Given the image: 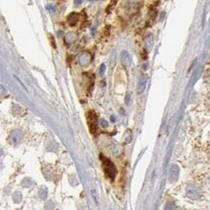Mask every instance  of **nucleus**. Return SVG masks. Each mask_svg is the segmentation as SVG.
<instances>
[{"mask_svg": "<svg viewBox=\"0 0 210 210\" xmlns=\"http://www.w3.org/2000/svg\"><path fill=\"white\" fill-rule=\"evenodd\" d=\"M100 160L102 161V165H103V169L106 176L110 179H114L115 176L117 174V169L116 167H115L114 164L110 161L107 158H105L104 156H100Z\"/></svg>", "mask_w": 210, "mask_h": 210, "instance_id": "f257e3e1", "label": "nucleus"}, {"mask_svg": "<svg viewBox=\"0 0 210 210\" xmlns=\"http://www.w3.org/2000/svg\"><path fill=\"white\" fill-rule=\"evenodd\" d=\"M101 125H102V127H103V128H106L107 125H108V124H107L106 122H105L104 120H101Z\"/></svg>", "mask_w": 210, "mask_h": 210, "instance_id": "423d86ee", "label": "nucleus"}, {"mask_svg": "<svg viewBox=\"0 0 210 210\" xmlns=\"http://www.w3.org/2000/svg\"><path fill=\"white\" fill-rule=\"evenodd\" d=\"M87 122L90 131L92 134H96L97 129H98V123H97V117L96 114L93 111H89L87 114Z\"/></svg>", "mask_w": 210, "mask_h": 210, "instance_id": "f03ea898", "label": "nucleus"}, {"mask_svg": "<svg viewBox=\"0 0 210 210\" xmlns=\"http://www.w3.org/2000/svg\"><path fill=\"white\" fill-rule=\"evenodd\" d=\"M121 60H122V63L124 66L129 67L131 63V59L130 56L127 51H123L122 54H121Z\"/></svg>", "mask_w": 210, "mask_h": 210, "instance_id": "7ed1b4c3", "label": "nucleus"}, {"mask_svg": "<svg viewBox=\"0 0 210 210\" xmlns=\"http://www.w3.org/2000/svg\"><path fill=\"white\" fill-rule=\"evenodd\" d=\"M104 68H105V65L102 64V65H101V69H100V73H101V74L104 72Z\"/></svg>", "mask_w": 210, "mask_h": 210, "instance_id": "0eeeda50", "label": "nucleus"}, {"mask_svg": "<svg viewBox=\"0 0 210 210\" xmlns=\"http://www.w3.org/2000/svg\"><path fill=\"white\" fill-rule=\"evenodd\" d=\"M146 83H147V78L143 76L139 80L138 86H137V92H138V93H142L144 92L145 88H146Z\"/></svg>", "mask_w": 210, "mask_h": 210, "instance_id": "39448f33", "label": "nucleus"}, {"mask_svg": "<svg viewBox=\"0 0 210 210\" xmlns=\"http://www.w3.org/2000/svg\"><path fill=\"white\" fill-rule=\"evenodd\" d=\"M78 20H79V15L77 13H71L67 18L68 24H69L71 26H74L77 24Z\"/></svg>", "mask_w": 210, "mask_h": 210, "instance_id": "20e7f679", "label": "nucleus"}]
</instances>
